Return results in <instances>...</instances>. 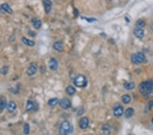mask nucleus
Masks as SVG:
<instances>
[{
  "label": "nucleus",
  "mask_w": 153,
  "mask_h": 135,
  "mask_svg": "<svg viewBox=\"0 0 153 135\" xmlns=\"http://www.w3.org/2000/svg\"><path fill=\"white\" fill-rule=\"evenodd\" d=\"M140 92L144 96H148L151 94L153 89V81H147L142 82L139 86Z\"/></svg>",
  "instance_id": "1"
},
{
  "label": "nucleus",
  "mask_w": 153,
  "mask_h": 135,
  "mask_svg": "<svg viewBox=\"0 0 153 135\" xmlns=\"http://www.w3.org/2000/svg\"><path fill=\"white\" fill-rule=\"evenodd\" d=\"M74 83L76 86L78 87H84L87 86V79L84 75H78L74 79Z\"/></svg>",
  "instance_id": "2"
},
{
  "label": "nucleus",
  "mask_w": 153,
  "mask_h": 135,
  "mask_svg": "<svg viewBox=\"0 0 153 135\" xmlns=\"http://www.w3.org/2000/svg\"><path fill=\"white\" fill-rule=\"evenodd\" d=\"M71 130L70 124L68 121H64L61 124L59 128V133L61 135H67L68 134Z\"/></svg>",
  "instance_id": "3"
},
{
  "label": "nucleus",
  "mask_w": 153,
  "mask_h": 135,
  "mask_svg": "<svg viewBox=\"0 0 153 135\" xmlns=\"http://www.w3.org/2000/svg\"><path fill=\"white\" fill-rule=\"evenodd\" d=\"M145 59V55L142 52H137L131 56V62L135 64H140Z\"/></svg>",
  "instance_id": "4"
},
{
  "label": "nucleus",
  "mask_w": 153,
  "mask_h": 135,
  "mask_svg": "<svg viewBox=\"0 0 153 135\" xmlns=\"http://www.w3.org/2000/svg\"><path fill=\"white\" fill-rule=\"evenodd\" d=\"M59 105L63 109H68L72 106V102L69 98H63L59 101Z\"/></svg>",
  "instance_id": "5"
},
{
  "label": "nucleus",
  "mask_w": 153,
  "mask_h": 135,
  "mask_svg": "<svg viewBox=\"0 0 153 135\" xmlns=\"http://www.w3.org/2000/svg\"><path fill=\"white\" fill-rule=\"evenodd\" d=\"M37 69V66L35 63H32L29 66L27 70V75L28 76H33L36 73Z\"/></svg>",
  "instance_id": "6"
},
{
  "label": "nucleus",
  "mask_w": 153,
  "mask_h": 135,
  "mask_svg": "<svg viewBox=\"0 0 153 135\" xmlns=\"http://www.w3.org/2000/svg\"><path fill=\"white\" fill-rule=\"evenodd\" d=\"M0 11H2V13H8L10 15L13 13L12 9L11 8V7L7 3H4V4H2L1 5V6H0Z\"/></svg>",
  "instance_id": "7"
},
{
  "label": "nucleus",
  "mask_w": 153,
  "mask_h": 135,
  "mask_svg": "<svg viewBox=\"0 0 153 135\" xmlns=\"http://www.w3.org/2000/svg\"><path fill=\"white\" fill-rule=\"evenodd\" d=\"M43 4L44 7V10L46 14H49L52 9V4L50 0H43Z\"/></svg>",
  "instance_id": "8"
},
{
  "label": "nucleus",
  "mask_w": 153,
  "mask_h": 135,
  "mask_svg": "<svg viewBox=\"0 0 153 135\" xmlns=\"http://www.w3.org/2000/svg\"><path fill=\"white\" fill-rule=\"evenodd\" d=\"M48 66H49L50 69L54 71L57 70L58 68V62L57 61L56 59L51 58L48 62Z\"/></svg>",
  "instance_id": "9"
},
{
  "label": "nucleus",
  "mask_w": 153,
  "mask_h": 135,
  "mask_svg": "<svg viewBox=\"0 0 153 135\" xmlns=\"http://www.w3.org/2000/svg\"><path fill=\"white\" fill-rule=\"evenodd\" d=\"M89 119L87 118V117H84L81 119L80 122H79V126L81 129H86L87 127L89 126Z\"/></svg>",
  "instance_id": "10"
},
{
  "label": "nucleus",
  "mask_w": 153,
  "mask_h": 135,
  "mask_svg": "<svg viewBox=\"0 0 153 135\" xmlns=\"http://www.w3.org/2000/svg\"><path fill=\"white\" fill-rule=\"evenodd\" d=\"M53 47L58 52H61L63 50V43L61 40H57L53 44Z\"/></svg>",
  "instance_id": "11"
},
{
  "label": "nucleus",
  "mask_w": 153,
  "mask_h": 135,
  "mask_svg": "<svg viewBox=\"0 0 153 135\" xmlns=\"http://www.w3.org/2000/svg\"><path fill=\"white\" fill-rule=\"evenodd\" d=\"M123 112H124V111H123V108H122L121 106H116L114 109V111H113V114L115 117H118L121 116L122 114H123Z\"/></svg>",
  "instance_id": "12"
},
{
  "label": "nucleus",
  "mask_w": 153,
  "mask_h": 135,
  "mask_svg": "<svg viewBox=\"0 0 153 135\" xmlns=\"http://www.w3.org/2000/svg\"><path fill=\"white\" fill-rule=\"evenodd\" d=\"M6 108L8 113H13L17 108V104L14 101H10L7 104Z\"/></svg>",
  "instance_id": "13"
},
{
  "label": "nucleus",
  "mask_w": 153,
  "mask_h": 135,
  "mask_svg": "<svg viewBox=\"0 0 153 135\" xmlns=\"http://www.w3.org/2000/svg\"><path fill=\"white\" fill-rule=\"evenodd\" d=\"M7 106V100L5 96L0 97V111H2Z\"/></svg>",
  "instance_id": "14"
},
{
  "label": "nucleus",
  "mask_w": 153,
  "mask_h": 135,
  "mask_svg": "<svg viewBox=\"0 0 153 135\" xmlns=\"http://www.w3.org/2000/svg\"><path fill=\"white\" fill-rule=\"evenodd\" d=\"M133 33H134L135 35L137 38H142L144 35V31L142 28H136V29H135L134 31H133Z\"/></svg>",
  "instance_id": "15"
},
{
  "label": "nucleus",
  "mask_w": 153,
  "mask_h": 135,
  "mask_svg": "<svg viewBox=\"0 0 153 135\" xmlns=\"http://www.w3.org/2000/svg\"><path fill=\"white\" fill-rule=\"evenodd\" d=\"M22 42L25 44V45H27V46H33L35 45V42L28 39V38H27L25 37H23V38H22Z\"/></svg>",
  "instance_id": "16"
},
{
  "label": "nucleus",
  "mask_w": 153,
  "mask_h": 135,
  "mask_svg": "<svg viewBox=\"0 0 153 135\" xmlns=\"http://www.w3.org/2000/svg\"><path fill=\"white\" fill-rule=\"evenodd\" d=\"M35 106L34 102H33L31 100H28L27 102V105H26V111H33L35 109Z\"/></svg>",
  "instance_id": "17"
},
{
  "label": "nucleus",
  "mask_w": 153,
  "mask_h": 135,
  "mask_svg": "<svg viewBox=\"0 0 153 135\" xmlns=\"http://www.w3.org/2000/svg\"><path fill=\"white\" fill-rule=\"evenodd\" d=\"M32 24H33V27H35V29H39L41 26V22L40 20H38L36 18H33L32 19Z\"/></svg>",
  "instance_id": "18"
},
{
  "label": "nucleus",
  "mask_w": 153,
  "mask_h": 135,
  "mask_svg": "<svg viewBox=\"0 0 153 135\" xmlns=\"http://www.w3.org/2000/svg\"><path fill=\"white\" fill-rule=\"evenodd\" d=\"M134 114V110L132 108H128L126 110V111L124 112V117L125 118H130Z\"/></svg>",
  "instance_id": "19"
},
{
  "label": "nucleus",
  "mask_w": 153,
  "mask_h": 135,
  "mask_svg": "<svg viewBox=\"0 0 153 135\" xmlns=\"http://www.w3.org/2000/svg\"><path fill=\"white\" fill-rule=\"evenodd\" d=\"M65 91H66L67 94L70 95V96H72V95H74L76 93V89L73 86H71V85L67 87Z\"/></svg>",
  "instance_id": "20"
},
{
  "label": "nucleus",
  "mask_w": 153,
  "mask_h": 135,
  "mask_svg": "<svg viewBox=\"0 0 153 135\" xmlns=\"http://www.w3.org/2000/svg\"><path fill=\"white\" fill-rule=\"evenodd\" d=\"M59 103V99L57 98H51V99H50L48 100V105L50 106H56L57 104Z\"/></svg>",
  "instance_id": "21"
},
{
  "label": "nucleus",
  "mask_w": 153,
  "mask_h": 135,
  "mask_svg": "<svg viewBox=\"0 0 153 135\" xmlns=\"http://www.w3.org/2000/svg\"><path fill=\"white\" fill-rule=\"evenodd\" d=\"M124 87L127 90H131L135 87V83L133 82H128L124 84Z\"/></svg>",
  "instance_id": "22"
},
{
  "label": "nucleus",
  "mask_w": 153,
  "mask_h": 135,
  "mask_svg": "<svg viewBox=\"0 0 153 135\" xmlns=\"http://www.w3.org/2000/svg\"><path fill=\"white\" fill-rule=\"evenodd\" d=\"M145 25H146V23H145V21H144V20H142V19H139V20L137 21L136 26L137 27V28H142V29Z\"/></svg>",
  "instance_id": "23"
},
{
  "label": "nucleus",
  "mask_w": 153,
  "mask_h": 135,
  "mask_svg": "<svg viewBox=\"0 0 153 135\" xmlns=\"http://www.w3.org/2000/svg\"><path fill=\"white\" fill-rule=\"evenodd\" d=\"M122 101L124 104H129L131 102V97L127 94L122 96Z\"/></svg>",
  "instance_id": "24"
},
{
  "label": "nucleus",
  "mask_w": 153,
  "mask_h": 135,
  "mask_svg": "<svg viewBox=\"0 0 153 135\" xmlns=\"http://www.w3.org/2000/svg\"><path fill=\"white\" fill-rule=\"evenodd\" d=\"M102 129H103V131H104V134H106L108 135L110 133V127L108 124L104 125Z\"/></svg>",
  "instance_id": "25"
},
{
  "label": "nucleus",
  "mask_w": 153,
  "mask_h": 135,
  "mask_svg": "<svg viewBox=\"0 0 153 135\" xmlns=\"http://www.w3.org/2000/svg\"><path fill=\"white\" fill-rule=\"evenodd\" d=\"M29 131H30L29 125L28 124H25L24 127H23V132L25 133V134H29Z\"/></svg>",
  "instance_id": "26"
},
{
  "label": "nucleus",
  "mask_w": 153,
  "mask_h": 135,
  "mask_svg": "<svg viewBox=\"0 0 153 135\" xmlns=\"http://www.w3.org/2000/svg\"><path fill=\"white\" fill-rule=\"evenodd\" d=\"M8 72V67L4 66L0 69V73L3 75H6Z\"/></svg>",
  "instance_id": "27"
},
{
  "label": "nucleus",
  "mask_w": 153,
  "mask_h": 135,
  "mask_svg": "<svg viewBox=\"0 0 153 135\" xmlns=\"http://www.w3.org/2000/svg\"><path fill=\"white\" fill-rule=\"evenodd\" d=\"M153 107V100H151L150 102H148V104H147L146 108V111H148L151 109V108Z\"/></svg>",
  "instance_id": "28"
},
{
  "label": "nucleus",
  "mask_w": 153,
  "mask_h": 135,
  "mask_svg": "<svg viewBox=\"0 0 153 135\" xmlns=\"http://www.w3.org/2000/svg\"><path fill=\"white\" fill-rule=\"evenodd\" d=\"M86 19V18H85ZM87 21H89V22H93V21H96V19H93V18H89V19H86Z\"/></svg>",
  "instance_id": "29"
},
{
  "label": "nucleus",
  "mask_w": 153,
  "mask_h": 135,
  "mask_svg": "<svg viewBox=\"0 0 153 135\" xmlns=\"http://www.w3.org/2000/svg\"><path fill=\"white\" fill-rule=\"evenodd\" d=\"M152 123H153V118H152Z\"/></svg>",
  "instance_id": "30"
}]
</instances>
